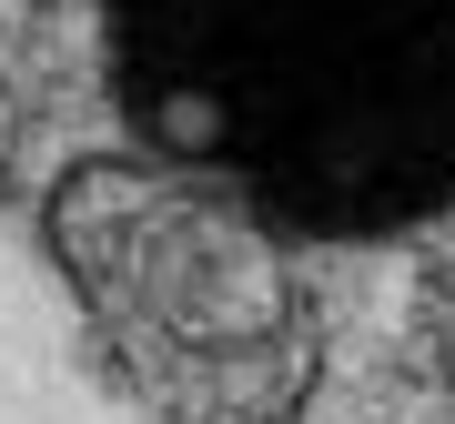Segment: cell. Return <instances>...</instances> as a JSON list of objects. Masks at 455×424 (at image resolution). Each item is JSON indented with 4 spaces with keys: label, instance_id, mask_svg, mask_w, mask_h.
<instances>
[{
    "label": "cell",
    "instance_id": "6da1fadb",
    "mask_svg": "<svg viewBox=\"0 0 455 424\" xmlns=\"http://www.w3.org/2000/svg\"><path fill=\"white\" fill-rule=\"evenodd\" d=\"M101 71L163 172L283 243L455 212V0H92Z\"/></svg>",
    "mask_w": 455,
    "mask_h": 424
},
{
    "label": "cell",
    "instance_id": "7a4b0ae2",
    "mask_svg": "<svg viewBox=\"0 0 455 424\" xmlns=\"http://www.w3.org/2000/svg\"><path fill=\"white\" fill-rule=\"evenodd\" d=\"M71 283L132 384L182 424H274L304 384V303L243 202L182 172H82L51 202Z\"/></svg>",
    "mask_w": 455,
    "mask_h": 424
}]
</instances>
